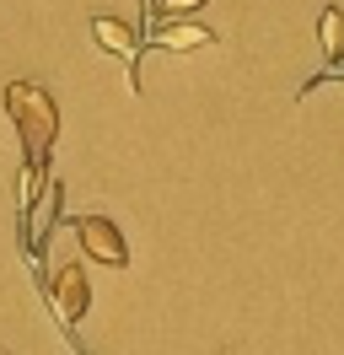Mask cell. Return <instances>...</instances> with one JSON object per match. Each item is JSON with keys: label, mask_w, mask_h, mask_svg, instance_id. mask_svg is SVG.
<instances>
[{"label": "cell", "mask_w": 344, "mask_h": 355, "mask_svg": "<svg viewBox=\"0 0 344 355\" xmlns=\"http://www.w3.org/2000/svg\"><path fill=\"white\" fill-rule=\"evenodd\" d=\"M0 355H6V350H0Z\"/></svg>", "instance_id": "cell-11"}, {"label": "cell", "mask_w": 344, "mask_h": 355, "mask_svg": "<svg viewBox=\"0 0 344 355\" xmlns=\"http://www.w3.org/2000/svg\"><path fill=\"white\" fill-rule=\"evenodd\" d=\"M140 6H146V11H156V0H140Z\"/></svg>", "instance_id": "cell-10"}, {"label": "cell", "mask_w": 344, "mask_h": 355, "mask_svg": "<svg viewBox=\"0 0 344 355\" xmlns=\"http://www.w3.org/2000/svg\"><path fill=\"white\" fill-rule=\"evenodd\" d=\"M92 38L108 49V54H119L129 65V92H140V81H135V60H140V38H135V27L119 22V17H92Z\"/></svg>", "instance_id": "cell-5"}, {"label": "cell", "mask_w": 344, "mask_h": 355, "mask_svg": "<svg viewBox=\"0 0 344 355\" xmlns=\"http://www.w3.org/2000/svg\"><path fill=\"white\" fill-rule=\"evenodd\" d=\"M6 119L17 124L22 135V156H27V167L43 173L49 167V151H54V135H60V108H54V97L33 81H11L6 87Z\"/></svg>", "instance_id": "cell-1"}, {"label": "cell", "mask_w": 344, "mask_h": 355, "mask_svg": "<svg viewBox=\"0 0 344 355\" xmlns=\"http://www.w3.org/2000/svg\"><path fill=\"white\" fill-rule=\"evenodd\" d=\"M156 49H172V54H189V49H210L215 33L199 22H156V38H150Z\"/></svg>", "instance_id": "cell-6"}, {"label": "cell", "mask_w": 344, "mask_h": 355, "mask_svg": "<svg viewBox=\"0 0 344 355\" xmlns=\"http://www.w3.org/2000/svg\"><path fill=\"white\" fill-rule=\"evenodd\" d=\"M318 44H322V60H328V65H344V11L339 6H322Z\"/></svg>", "instance_id": "cell-7"}, {"label": "cell", "mask_w": 344, "mask_h": 355, "mask_svg": "<svg viewBox=\"0 0 344 355\" xmlns=\"http://www.w3.org/2000/svg\"><path fill=\"white\" fill-rule=\"evenodd\" d=\"M199 6H205V0H156L150 17H172V22H178V17H189V11H199Z\"/></svg>", "instance_id": "cell-8"}, {"label": "cell", "mask_w": 344, "mask_h": 355, "mask_svg": "<svg viewBox=\"0 0 344 355\" xmlns=\"http://www.w3.org/2000/svg\"><path fill=\"white\" fill-rule=\"evenodd\" d=\"M76 237H81L86 259H97V264H108V269L129 264V237L119 232V221H108V216H81V221H76Z\"/></svg>", "instance_id": "cell-2"}, {"label": "cell", "mask_w": 344, "mask_h": 355, "mask_svg": "<svg viewBox=\"0 0 344 355\" xmlns=\"http://www.w3.org/2000/svg\"><path fill=\"white\" fill-rule=\"evenodd\" d=\"M49 302H54V318H60L64 329H76L92 307V291H86V269L81 264H60L49 275Z\"/></svg>", "instance_id": "cell-3"}, {"label": "cell", "mask_w": 344, "mask_h": 355, "mask_svg": "<svg viewBox=\"0 0 344 355\" xmlns=\"http://www.w3.org/2000/svg\"><path fill=\"white\" fill-rule=\"evenodd\" d=\"M60 200H64V189L54 183V178L43 173V183H38V194L27 200V226H22V248L38 259L43 253V243H49V232H54V216H60Z\"/></svg>", "instance_id": "cell-4"}, {"label": "cell", "mask_w": 344, "mask_h": 355, "mask_svg": "<svg viewBox=\"0 0 344 355\" xmlns=\"http://www.w3.org/2000/svg\"><path fill=\"white\" fill-rule=\"evenodd\" d=\"M328 76H334V81H344V65H328Z\"/></svg>", "instance_id": "cell-9"}]
</instances>
